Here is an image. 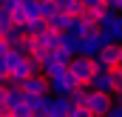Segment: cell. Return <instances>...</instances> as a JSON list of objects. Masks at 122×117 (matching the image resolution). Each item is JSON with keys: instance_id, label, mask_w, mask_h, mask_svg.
<instances>
[{"instance_id": "6", "label": "cell", "mask_w": 122, "mask_h": 117, "mask_svg": "<svg viewBox=\"0 0 122 117\" xmlns=\"http://www.w3.org/2000/svg\"><path fill=\"white\" fill-rule=\"evenodd\" d=\"M20 86H23V91H26V94H37V97H46V94L51 91V88H48V77H46L43 71L29 74V77H26Z\"/></svg>"}, {"instance_id": "9", "label": "cell", "mask_w": 122, "mask_h": 117, "mask_svg": "<svg viewBox=\"0 0 122 117\" xmlns=\"http://www.w3.org/2000/svg\"><path fill=\"white\" fill-rule=\"evenodd\" d=\"M119 60H117V43H111V46H105L102 52H97L94 54V66L97 69H111V66H117Z\"/></svg>"}, {"instance_id": "7", "label": "cell", "mask_w": 122, "mask_h": 117, "mask_svg": "<svg viewBox=\"0 0 122 117\" xmlns=\"http://www.w3.org/2000/svg\"><path fill=\"white\" fill-rule=\"evenodd\" d=\"M88 88L94 91H105V94H114V77H111V69H97L88 80Z\"/></svg>"}, {"instance_id": "18", "label": "cell", "mask_w": 122, "mask_h": 117, "mask_svg": "<svg viewBox=\"0 0 122 117\" xmlns=\"http://www.w3.org/2000/svg\"><path fill=\"white\" fill-rule=\"evenodd\" d=\"M102 3H105L111 12H122V0H102Z\"/></svg>"}, {"instance_id": "15", "label": "cell", "mask_w": 122, "mask_h": 117, "mask_svg": "<svg viewBox=\"0 0 122 117\" xmlns=\"http://www.w3.org/2000/svg\"><path fill=\"white\" fill-rule=\"evenodd\" d=\"M20 60H23V54H20V52H17L14 46H11V49H9L6 54H0V66H3V71H11V69H14V66L20 63Z\"/></svg>"}, {"instance_id": "3", "label": "cell", "mask_w": 122, "mask_h": 117, "mask_svg": "<svg viewBox=\"0 0 122 117\" xmlns=\"http://www.w3.org/2000/svg\"><path fill=\"white\" fill-rule=\"evenodd\" d=\"M114 103V94H105V91H94L88 88V97H85V111L88 117H105L108 109Z\"/></svg>"}, {"instance_id": "20", "label": "cell", "mask_w": 122, "mask_h": 117, "mask_svg": "<svg viewBox=\"0 0 122 117\" xmlns=\"http://www.w3.org/2000/svg\"><path fill=\"white\" fill-rule=\"evenodd\" d=\"M117 60L122 63V43H117Z\"/></svg>"}, {"instance_id": "8", "label": "cell", "mask_w": 122, "mask_h": 117, "mask_svg": "<svg viewBox=\"0 0 122 117\" xmlns=\"http://www.w3.org/2000/svg\"><path fill=\"white\" fill-rule=\"evenodd\" d=\"M37 109H40V97H37V94H26L23 103L11 109V117H34Z\"/></svg>"}, {"instance_id": "13", "label": "cell", "mask_w": 122, "mask_h": 117, "mask_svg": "<svg viewBox=\"0 0 122 117\" xmlns=\"http://www.w3.org/2000/svg\"><path fill=\"white\" fill-rule=\"evenodd\" d=\"M48 29V20L46 17H31V20H26L23 23V34H31V37H37L40 31Z\"/></svg>"}, {"instance_id": "16", "label": "cell", "mask_w": 122, "mask_h": 117, "mask_svg": "<svg viewBox=\"0 0 122 117\" xmlns=\"http://www.w3.org/2000/svg\"><path fill=\"white\" fill-rule=\"evenodd\" d=\"M111 77H114V94H117V91H122V63L111 66Z\"/></svg>"}, {"instance_id": "12", "label": "cell", "mask_w": 122, "mask_h": 117, "mask_svg": "<svg viewBox=\"0 0 122 117\" xmlns=\"http://www.w3.org/2000/svg\"><path fill=\"white\" fill-rule=\"evenodd\" d=\"M60 49H65L68 54H77V52H80V34L62 31V34H60Z\"/></svg>"}, {"instance_id": "21", "label": "cell", "mask_w": 122, "mask_h": 117, "mask_svg": "<svg viewBox=\"0 0 122 117\" xmlns=\"http://www.w3.org/2000/svg\"><path fill=\"white\" fill-rule=\"evenodd\" d=\"M3 74H6V71H3V66H0V80H3Z\"/></svg>"}, {"instance_id": "19", "label": "cell", "mask_w": 122, "mask_h": 117, "mask_svg": "<svg viewBox=\"0 0 122 117\" xmlns=\"http://www.w3.org/2000/svg\"><path fill=\"white\" fill-rule=\"evenodd\" d=\"M97 3H102V0H82V6H85V9H91V6H97Z\"/></svg>"}, {"instance_id": "2", "label": "cell", "mask_w": 122, "mask_h": 117, "mask_svg": "<svg viewBox=\"0 0 122 117\" xmlns=\"http://www.w3.org/2000/svg\"><path fill=\"white\" fill-rule=\"evenodd\" d=\"M80 86L77 83V77L68 71V66H62L60 71H54V74H48V88H51V94H60V97H68L74 88Z\"/></svg>"}, {"instance_id": "11", "label": "cell", "mask_w": 122, "mask_h": 117, "mask_svg": "<svg viewBox=\"0 0 122 117\" xmlns=\"http://www.w3.org/2000/svg\"><path fill=\"white\" fill-rule=\"evenodd\" d=\"M71 20H74V14H68V12H54L51 17H48V26L57 31H68L71 29Z\"/></svg>"}, {"instance_id": "22", "label": "cell", "mask_w": 122, "mask_h": 117, "mask_svg": "<svg viewBox=\"0 0 122 117\" xmlns=\"http://www.w3.org/2000/svg\"><path fill=\"white\" fill-rule=\"evenodd\" d=\"M0 6H3V0H0Z\"/></svg>"}, {"instance_id": "17", "label": "cell", "mask_w": 122, "mask_h": 117, "mask_svg": "<svg viewBox=\"0 0 122 117\" xmlns=\"http://www.w3.org/2000/svg\"><path fill=\"white\" fill-rule=\"evenodd\" d=\"M54 12H57L54 0H40V17H46V20H48V17H51Z\"/></svg>"}, {"instance_id": "10", "label": "cell", "mask_w": 122, "mask_h": 117, "mask_svg": "<svg viewBox=\"0 0 122 117\" xmlns=\"http://www.w3.org/2000/svg\"><path fill=\"white\" fill-rule=\"evenodd\" d=\"M60 34H62V31H57V29H51V26H48L46 31H40L34 40H37L40 46H46V49H57V46H60Z\"/></svg>"}, {"instance_id": "4", "label": "cell", "mask_w": 122, "mask_h": 117, "mask_svg": "<svg viewBox=\"0 0 122 117\" xmlns=\"http://www.w3.org/2000/svg\"><path fill=\"white\" fill-rule=\"evenodd\" d=\"M40 117H68V97H60V94H46L40 97V109H37Z\"/></svg>"}, {"instance_id": "1", "label": "cell", "mask_w": 122, "mask_h": 117, "mask_svg": "<svg viewBox=\"0 0 122 117\" xmlns=\"http://www.w3.org/2000/svg\"><path fill=\"white\" fill-rule=\"evenodd\" d=\"M68 71L77 77V83L80 86H88V80H91V74L97 71V66H94V57H88V54H71V60H68Z\"/></svg>"}, {"instance_id": "5", "label": "cell", "mask_w": 122, "mask_h": 117, "mask_svg": "<svg viewBox=\"0 0 122 117\" xmlns=\"http://www.w3.org/2000/svg\"><path fill=\"white\" fill-rule=\"evenodd\" d=\"M108 43H105V37H102V31L94 29V31H85L82 37H80V54H88V57H94L97 52H102Z\"/></svg>"}, {"instance_id": "14", "label": "cell", "mask_w": 122, "mask_h": 117, "mask_svg": "<svg viewBox=\"0 0 122 117\" xmlns=\"http://www.w3.org/2000/svg\"><path fill=\"white\" fill-rule=\"evenodd\" d=\"M54 6H57V12H68V14H82L85 12L82 0H54Z\"/></svg>"}]
</instances>
